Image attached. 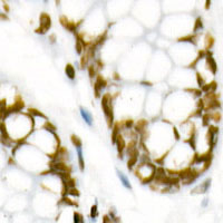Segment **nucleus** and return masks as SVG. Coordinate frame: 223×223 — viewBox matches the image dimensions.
Listing matches in <instances>:
<instances>
[{
    "label": "nucleus",
    "mask_w": 223,
    "mask_h": 223,
    "mask_svg": "<svg viewBox=\"0 0 223 223\" xmlns=\"http://www.w3.org/2000/svg\"><path fill=\"white\" fill-rule=\"evenodd\" d=\"M102 107H103L104 114L109 127H112L114 123V113H113V106H112V96L111 94H105L102 98Z\"/></svg>",
    "instance_id": "nucleus-1"
},
{
    "label": "nucleus",
    "mask_w": 223,
    "mask_h": 223,
    "mask_svg": "<svg viewBox=\"0 0 223 223\" xmlns=\"http://www.w3.org/2000/svg\"><path fill=\"white\" fill-rule=\"evenodd\" d=\"M39 21H40V26H39L35 31H36V33L44 35V33H46V31H47L48 29H50V27H51V18H50V16L48 14L42 12V14L40 15Z\"/></svg>",
    "instance_id": "nucleus-2"
},
{
    "label": "nucleus",
    "mask_w": 223,
    "mask_h": 223,
    "mask_svg": "<svg viewBox=\"0 0 223 223\" xmlns=\"http://www.w3.org/2000/svg\"><path fill=\"white\" fill-rule=\"evenodd\" d=\"M59 20H60V24H61V26H63V27L66 28L67 30L72 31V33H75V31L77 30L78 26H79V25L81 24V21H79V22L70 21V20L67 19L66 16H61L60 19H59Z\"/></svg>",
    "instance_id": "nucleus-3"
},
{
    "label": "nucleus",
    "mask_w": 223,
    "mask_h": 223,
    "mask_svg": "<svg viewBox=\"0 0 223 223\" xmlns=\"http://www.w3.org/2000/svg\"><path fill=\"white\" fill-rule=\"evenodd\" d=\"M210 185H211V180L208 178L206 181H204L203 183H201L200 185H198V186L195 187L192 191V193L193 194H203V193H206L209 191Z\"/></svg>",
    "instance_id": "nucleus-4"
},
{
    "label": "nucleus",
    "mask_w": 223,
    "mask_h": 223,
    "mask_svg": "<svg viewBox=\"0 0 223 223\" xmlns=\"http://www.w3.org/2000/svg\"><path fill=\"white\" fill-rule=\"evenodd\" d=\"M114 144H116L117 151H118V154H120V157H122L123 152L125 151V147H126L125 139H124V137L122 136V134H120V135L117 136V138H116V141H115Z\"/></svg>",
    "instance_id": "nucleus-5"
},
{
    "label": "nucleus",
    "mask_w": 223,
    "mask_h": 223,
    "mask_svg": "<svg viewBox=\"0 0 223 223\" xmlns=\"http://www.w3.org/2000/svg\"><path fill=\"white\" fill-rule=\"evenodd\" d=\"M79 113H81V118L85 120V123H86L87 125L92 126L93 125V116H92V114H90V113H89V112L87 111L86 108H84V107H81V108H79Z\"/></svg>",
    "instance_id": "nucleus-6"
},
{
    "label": "nucleus",
    "mask_w": 223,
    "mask_h": 223,
    "mask_svg": "<svg viewBox=\"0 0 223 223\" xmlns=\"http://www.w3.org/2000/svg\"><path fill=\"white\" fill-rule=\"evenodd\" d=\"M117 175H118V178H120V183L123 184V186L126 187L127 190H132V184H131V182H129L128 177L125 175V174H124V173L120 172V171H117Z\"/></svg>",
    "instance_id": "nucleus-7"
},
{
    "label": "nucleus",
    "mask_w": 223,
    "mask_h": 223,
    "mask_svg": "<svg viewBox=\"0 0 223 223\" xmlns=\"http://www.w3.org/2000/svg\"><path fill=\"white\" fill-rule=\"evenodd\" d=\"M76 152H77V156H78V164H79V168L81 171L85 170V161H84V154H83V148L81 147H76Z\"/></svg>",
    "instance_id": "nucleus-8"
},
{
    "label": "nucleus",
    "mask_w": 223,
    "mask_h": 223,
    "mask_svg": "<svg viewBox=\"0 0 223 223\" xmlns=\"http://www.w3.org/2000/svg\"><path fill=\"white\" fill-rule=\"evenodd\" d=\"M65 72H66L67 77L69 78V79H75V76H76V70L75 68H74V66L70 64H68L66 66V68H65Z\"/></svg>",
    "instance_id": "nucleus-9"
},
{
    "label": "nucleus",
    "mask_w": 223,
    "mask_h": 223,
    "mask_svg": "<svg viewBox=\"0 0 223 223\" xmlns=\"http://www.w3.org/2000/svg\"><path fill=\"white\" fill-rule=\"evenodd\" d=\"M72 145L75 146V147H81V146H83V143H81V139L79 138L78 136H76V135H72Z\"/></svg>",
    "instance_id": "nucleus-10"
},
{
    "label": "nucleus",
    "mask_w": 223,
    "mask_h": 223,
    "mask_svg": "<svg viewBox=\"0 0 223 223\" xmlns=\"http://www.w3.org/2000/svg\"><path fill=\"white\" fill-rule=\"evenodd\" d=\"M98 215V208H97V203H95L94 205L90 208V217L93 219V221H95V219L97 217Z\"/></svg>",
    "instance_id": "nucleus-11"
},
{
    "label": "nucleus",
    "mask_w": 223,
    "mask_h": 223,
    "mask_svg": "<svg viewBox=\"0 0 223 223\" xmlns=\"http://www.w3.org/2000/svg\"><path fill=\"white\" fill-rule=\"evenodd\" d=\"M74 223H84V216L79 212H74Z\"/></svg>",
    "instance_id": "nucleus-12"
},
{
    "label": "nucleus",
    "mask_w": 223,
    "mask_h": 223,
    "mask_svg": "<svg viewBox=\"0 0 223 223\" xmlns=\"http://www.w3.org/2000/svg\"><path fill=\"white\" fill-rule=\"evenodd\" d=\"M213 44H214V39H213V37L211 36V35H206V49H210V48L213 46Z\"/></svg>",
    "instance_id": "nucleus-13"
},
{
    "label": "nucleus",
    "mask_w": 223,
    "mask_h": 223,
    "mask_svg": "<svg viewBox=\"0 0 223 223\" xmlns=\"http://www.w3.org/2000/svg\"><path fill=\"white\" fill-rule=\"evenodd\" d=\"M202 27H203L202 19H201V18H198V19L195 20V25H194V28H193V31H196V30H199V29H202Z\"/></svg>",
    "instance_id": "nucleus-14"
},
{
    "label": "nucleus",
    "mask_w": 223,
    "mask_h": 223,
    "mask_svg": "<svg viewBox=\"0 0 223 223\" xmlns=\"http://www.w3.org/2000/svg\"><path fill=\"white\" fill-rule=\"evenodd\" d=\"M67 194L72 195V196H79V192H78V190L76 187H72V189H68L67 191Z\"/></svg>",
    "instance_id": "nucleus-15"
},
{
    "label": "nucleus",
    "mask_w": 223,
    "mask_h": 223,
    "mask_svg": "<svg viewBox=\"0 0 223 223\" xmlns=\"http://www.w3.org/2000/svg\"><path fill=\"white\" fill-rule=\"evenodd\" d=\"M88 74H89V77L90 78L95 77V75H96V68H95V66L89 65L88 66Z\"/></svg>",
    "instance_id": "nucleus-16"
},
{
    "label": "nucleus",
    "mask_w": 223,
    "mask_h": 223,
    "mask_svg": "<svg viewBox=\"0 0 223 223\" xmlns=\"http://www.w3.org/2000/svg\"><path fill=\"white\" fill-rule=\"evenodd\" d=\"M133 120H126L125 122V127H126V129H129V128L133 126Z\"/></svg>",
    "instance_id": "nucleus-17"
},
{
    "label": "nucleus",
    "mask_w": 223,
    "mask_h": 223,
    "mask_svg": "<svg viewBox=\"0 0 223 223\" xmlns=\"http://www.w3.org/2000/svg\"><path fill=\"white\" fill-rule=\"evenodd\" d=\"M0 20H2V21H8L9 20V18H8V16L6 14H2V12H0Z\"/></svg>",
    "instance_id": "nucleus-18"
},
{
    "label": "nucleus",
    "mask_w": 223,
    "mask_h": 223,
    "mask_svg": "<svg viewBox=\"0 0 223 223\" xmlns=\"http://www.w3.org/2000/svg\"><path fill=\"white\" fill-rule=\"evenodd\" d=\"M103 223H112L111 217H109L108 215H104V217H103Z\"/></svg>",
    "instance_id": "nucleus-19"
},
{
    "label": "nucleus",
    "mask_w": 223,
    "mask_h": 223,
    "mask_svg": "<svg viewBox=\"0 0 223 223\" xmlns=\"http://www.w3.org/2000/svg\"><path fill=\"white\" fill-rule=\"evenodd\" d=\"M3 9H5V11H6V12H9V10H10V8H9L8 3L3 2Z\"/></svg>",
    "instance_id": "nucleus-20"
},
{
    "label": "nucleus",
    "mask_w": 223,
    "mask_h": 223,
    "mask_svg": "<svg viewBox=\"0 0 223 223\" xmlns=\"http://www.w3.org/2000/svg\"><path fill=\"white\" fill-rule=\"evenodd\" d=\"M208 201H209V200H208V199H204V200H203V204H202V205H203V206H206V204H208Z\"/></svg>",
    "instance_id": "nucleus-21"
},
{
    "label": "nucleus",
    "mask_w": 223,
    "mask_h": 223,
    "mask_svg": "<svg viewBox=\"0 0 223 223\" xmlns=\"http://www.w3.org/2000/svg\"><path fill=\"white\" fill-rule=\"evenodd\" d=\"M56 2H57V5H59V0H56Z\"/></svg>",
    "instance_id": "nucleus-22"
}]
</instances>
